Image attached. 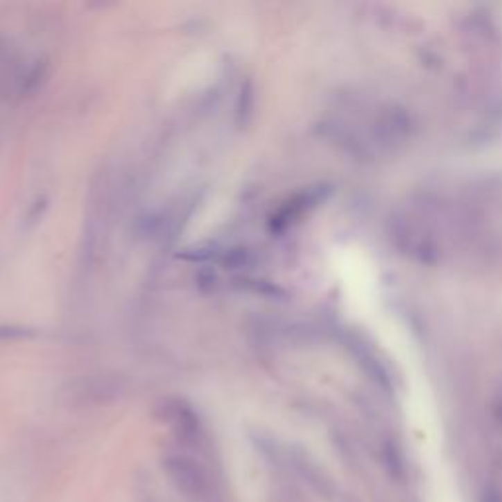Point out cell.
<instances>
[{
	"label": "cell",
	"instance_id": "cell-1",
	"mask_svg": "<svg viewBox=\"0 0 502 502\" xmlns=\"http://www.w3.org/2000/svg\"><path fill=\"white\" fill-rule=\"evenodd\" d=\"M165 475L173 489L193 502L206 501L210 496V479L202 465L187 456H169L163 461Z\"/></svg>",
	"mask_w": 502,
	"mask_h": 502
}]
</instances>
